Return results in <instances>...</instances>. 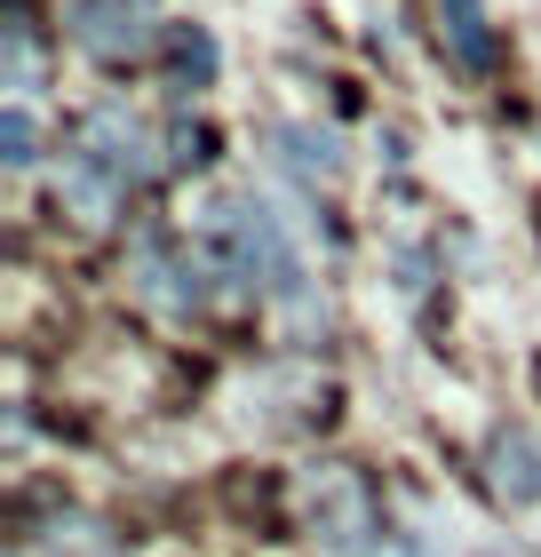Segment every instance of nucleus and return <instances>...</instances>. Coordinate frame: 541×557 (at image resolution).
Returning a JSON list of instances; mask_svg holds the SVG:
<instances>
[{"label": "nucleus", "instance_id": "6e6552de", "mask_svg": "<svg viewBox=\"0 0 541 557\" xmlns=\"http://www.w3.org/2000/svg\"><path fill=\"white\" fill-rule=\"evenodd\" d=\"M454 48L470 64H485V24H478V0H454Z\"/></svg>", "mask_w": 541, "mask_h": 557}, {"label": "nucleus", "instance_id": "9d476101", "mask_svg": "<svg viewBox=\"0 0 541 557\" xmlns=\"http://www.w3.org/2000/svg\"><path fill=\"white\" fill-rule=\"evenodd\" d=\"M9 88L16 96L33 88V33H24V24H9Z\"/></svg>", "mask_w": 541, "mask_h": 557}, {"label": "nucleus", "instance_id": "f03ea898", "mask_svg": "<svg viewBox=\"0 0 541 557\" xmlns=\"http://www.w3.org/2000/svg\"><path fill=\"white\" fill-rule=\"evenodd\" d=\"M81 144L120 175V184H144V175H151V136H144V120H136V112H120V104L96 112L88 128H81Z\"/></svg>", "mask_w": 541, "mask_h": 557}, {"label": "nucleus", "instance_id": "1a4fd4ad", "mask_svg": "<svg viewBox=\"0 0 541 557\" xmlns=\"http://www.w3.org/2000/svg\"><path fill=\"white\" fill-rule=\"evenodd\" d=\"M0 144H9V151H0L9 168H33V120H24V104H16L9 120H0Z\"/></svg>", "mask_w": 541, "mask_h": 557}, {"label": "nucleus", "instance_id": "20e7f679", "mask_svg": "<svg viewBox=\"0 0 541 557\" xmlns=\"http://www.w3.org/2000/svg\"><path fill=\"white\" fill-rule=\"evenodd\" d=\"M136 287H144V302H160V311H192V302H199V263H192V256H175L168 239H144V256H136Z\"/></svg>", "mask_w": 541, "mask_h": 557}, {"label": "nucleus", "instance_id": "7ed1b4c3", "mask_svg": "<svg viewBox=\"0 0 541 557\" xmlns=\"http://www.w3.org/2000/svg\"><path fill=\"white\" fill-rule=\"evenodd\" d=\"M72 33L96 57H127V48H144V0H72Z\"/></svg>", "mask_w": 541, "mask_h": 557}, {"label": "nucleus", "instance_id": "9b49d317", "mask_svg": "<svg viewBox=\"0 0 541 557\" xmlns=\"http://www.w3.org/2000/svg\"><path fill=\"white\" fill-rule=\"evenodd\" d=\"M485 557H526V549H485Z\"/></svg>", "mask_w": 541, "mask_h": 557}, {"label": "nucleus", "instance_id": "0eeeda50", "mask_svg": "<svg viewBox=\"0 0 541 557\" xmlns=\"http://www.w3.org/2000/svg\"><path fill=\"white\" fill-rule=\"evenodd\" d=\"M287 151H295L303 175H343V151H334V136H319V128H287Z\"/></svg>", "mask_w": 541, "mask_h": 557}, {"label": "nucleus", "instance_id": "f257e3e1", "mask_svg": "<svg viewBox=\"0 0 541 557\" xmlns=\"http://www.w3.org/2000/svg\"><path fill=\"white\" fill-rule=\"evenodd\" d=\"M303 518H311V542L327 557H374L382 549L374 494H367V478L343 470V462H327V470L303 478Z\"/></svg>", "mask_w": 541, "mask_h": 557}, {"label": "nucleus", "instance_id": "39448f33", "mask_svg": "<svg viewBox=\"0 0 541 557\" xmlns=\"http://www.w3.org/2000/svg\"><path fill=\"white\" fill-rule=\"evenodd\" d=\"M64 199H72V215L104 223V215L120 208V199H127V184H120V175H112L104 160H96L88 144H72V151H64Z\"/></svg>", "mask_w": 541, "mask_h": 557}, {"label": "nucleus", "instance_id": "423d86ee", "mask_svg": "<svg viewBox=\"0 0 541 557\" xmlns=\"http://www.w3.org/2000/svg\"><path fill=\"white\" fill-rule=\"evenodd\" d=\"M494 486H502L509 510H533V502H541V438L502 430V438H494Z\"/></svg>", "mask_w": 541, "mask_h": 557}]
</instances>
